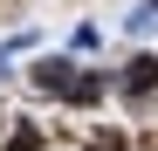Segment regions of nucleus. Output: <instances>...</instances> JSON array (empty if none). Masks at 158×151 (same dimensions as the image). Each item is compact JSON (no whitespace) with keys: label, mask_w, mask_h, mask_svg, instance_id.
Listing matches in <instances>:
<instances>
[{"label":"nucleus","mask_w":158,"mask_h":151,"mask_svg":"<svg viewBox=\"0 0 158 151\" xmlns=\"http://www.w3.org/2000/svg\"><path fill=\"white\" fill-rule=\"evenodd\" d=\"M35 89L69 96V89H76V62H69V55H41V62H35Z\"/></svg>","instance_id":"nucleus-1"},{"label":"nucleus","mask_w":158,"mask_h":151,"mask_svg":"<svg viewBox=\"0 0 158 151\" xmlns=\"http://www.w3.org/2000/svg\"><path fill=\"white\" fill-rule=\"evenodd\" d=\"M151 89H158V55H131V69H124V96H131V103H144Z\"/></svg>","instance_id":"nucleus-2"},{"label":"nucleus","mask_w":158,"mask_h":151,"mask_svg":"<svg viewBox=\"0 0 158 151\" xmlns=\"http://www.w3.org/2000/svg\"><path fill=\"white\" fill-rule=\"evenodd\" d=\"M62 103H76V110H89V103H103V76H76V89L62 96Z\"/></svg>","instance_id":"nucleus-3"},{"label":"nucleus","mask_w":158,"mask_h":151,"mask_svg":"<svg viewBox=\"0 0 158 151\" xmlns=\"http://www.w3.org/2000/svg\"><path fill=\"white\" fill-rule=\"evenodd\" d=\"M89 151H124V137H117V131H96V137H89Z\"/></svg>","instance_id":"nucleus-5"},{"label":"nucleus","mask_w":158,"mask_h":151,"mask_svg":"<svg viewBox=\"0 0 158 151\" xmlns=\"http://www.w3.org/2000/svg\"><path fill=\"white\" fill-rule=\"evenodd\" d=\"M7 151H41V131H35V124H14V137H7Z\"/></svg>","instance_id":"nucleus-4"}]
</instances>
